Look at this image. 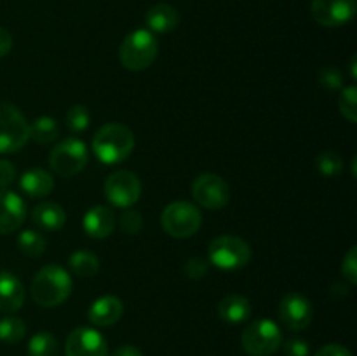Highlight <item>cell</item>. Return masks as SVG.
<instances>
[{"label": "cell", "mask_w": 357, "mask_h": 356, "mask_svg": "<svg viewBox=\"0 0 357 356\" xmlns=\"http://www.w3.org/2000/svg\"><path fill=\"white\" fill-rule=\"evenodd\" d=\"M195 202L206 209H222L230 199V188L222 177L215 173L199 175L192 184Z\"/></svg>", "instance_id": "cell-9"}, {"label": "cell", "mask_w": 357, "mask_h": 356, "mask_svg": "<svg viewBox=\"0 0 357 356\" xmlns=\"http://www.w3.org/2000/svg\"><path fill=\"white\" fill-rule=\"evenodd\" d=\"M23 304V283L10 272L0 271V311L2 313H14V311L21 309Z\"/></svg>", "instance_id": "cell-17"}, {"label": "cell", "mask_w": 357, "mask_h": 356, "mask_svg": "<svg viewBox=\"0 0 357 356\" xmlns=\"http://www.w3.org/2000/svg\"><path fill=\"white\" fill-rule=\"evenodd\" d=\"M66 356H108V344L96 328L79 327L66 339Z\"/></svg>", "instance_id": "cell-13"}, {"label": "cell", "mask_w": 357, "mask_h": 356, "mask_svg": "<svg viewBox=\"0 0 357 356\" xmlns=\"http://www.w3.org/2000/svg\"><path fill=\"white\" fill-rule=\"evenodd\" d=\"M30 356H58V341L49 332H38L28 342Z\"/></svg>", "instance_id": "cell-25"}, {"label": "cell", "mask_w": 357, "mask_h": 356, "mask_svg": "<svg viewBox=\"0 0 357 356\" xmlns=\"http://www.w3.org/2000/svg\"><path fill=\"white\" fill-rule=\"evenodd\" d=\"M314 356H352V353L340 344H328L323 346Z\"/></svg>", "instance_id": "cell-36"}, {"label": "cell", "mask_w": 357, "mask_h": 356, "mask_svg": "<svg viewBox=\"0 0 357 356\" xmlns=\"http://www.w3.org/2000/svg\"><path fill=\"white\" fill-rule=\"evenodd\" d=\"M26 335V325L17 316L0 318V341L7 344H16Z\"/></svg>", "instance_id": "cell-26"}, {"label": "cell", "mask_w": 357, "mask_h": 356, "mask_svg": "<svg viewBox=\"0 0 357 356\" xmlns=\"http://www.w3.org/2000/svg\"><path fill=\"white\" fill-rule=\"evenodd\" d=\"M45 237L37 230L28 229L17 236V248L26 257H40L45 251Z\"/></svg>", "instance_id": "cell-24"}, {"label": "cell", "mask_w": 357, "mask_h": 356, "mask_svg": "<svg viewBox=\"0 0 357 356\" xmlns=\"http://www.w3.org/2000/svg\"><path fill=\"white\" fill-rule=\"evenodd\" d=\"M72 278L58 264H49L35 274L31 281V299L40 307H56L72 293Z\"/></svg>", "instance_id": "cell-2"}, {"label": "cell", "mask_w": 357, "mask_h": 356, "mask_svg": "<svg viewBox=\"0 0 357 356\" xmlns=\"http://www.w3.org/2000/svg\"><path fill=\"white\" fill-rule=\"evenodd\" d=\"M209 262L223 271H234L241 269L250 262L251 248L244 239L237 236H225L215 237L208 248Z\"/></svg>", "instance_id": "cell-7"}, {"label": "cell", "mask_w": 357, "mask_h": 356, "mask_svg": "<svg viewBox=\"0 0 357 356\" xmlns=\"http://www.w3.org/2000/svg\"><path fill=\"white\" fill-rule=\"evenodd\" d=\"M66 126L72 133H82L89 128L91 114L87 110V107L84 105H73L68 112H66Z\"/></svg>", "instance_id": "cell-27"}, {"label": "cell", "mask_w": 357, "mask_h": 356, "mask_svg": "<svg viewBox=\"0 0 357 356\" xmlns=\"http://www.w3.org/2000/svg\"><path fill=\"white\" fill-rule=\"evenodd\" d=\"M68 264L73 274L79 276V278H93L100 271V258L86 250H79L72 253Z\"/></svg>", "instance_id": "cell-22"}, {"label": "cell", "mask_w": 357, "mask_h": 356, "mask_svg": "<svg viewBox=\"0 0 357 356\" xmlns=\"http://www.w3.org/2000/svg\"><path fill=\"white\" fill-rule=\"evenodd\" d=\"M145 23L152 34H169L180 24V13L169 3H155L146 13Z\"/></svg>", "instance_id": "cell-18"}, {"label": "cell", "mask_w": 357, "mask_h": 356, "mask_svg": "<svg viewBox=\"0 0 357 356\" xmlns=\"http://www.w3.org/2000/svg\"><path fill=\"white\" fill-rule=\"evenodd\" d=\"M122 313H124L122 300L114 295H105L91 304L87 318L94 327H112L121 320Z\"/></svg>", "instance_id": "cell-15"}, {"label": "cell", "mask_w": 357, "mask_h": 356, "mask_svg": "<svg viewBox=\"0 0 357 356\" xmlns=\"http://www.w3.org/2000/svg\"><path fill=\"white\" fill-rule=\"evenodd\" d=\"M342 159L333 150H324L317 156L316 168L324 175V177H337L342 171Z\"/></svg>", "instance_id": "cell-29"}, {"label": "cell", "mask_w": 357, "mask_h": 356, "mask_svg": "<svg viewBox=\"0 0 357 356\" xmlns=\"http://www.w3.org/2000/svg\"><path fill=\"white\" fill-rule=\"evenodd\" d=\"M218 314L225 323L237 325L246 321L251 316V304L246 297L243 295H227L218 304Z\"/></svg>", "instance_id": "cell-20"}, {"label": "cell", "mask_w": 357, "mask_h": 356, "mask_svg": "<svg viewBox=\"0 0 357 356\" xmlns=\"http://www.w3.org/2000/svg\"><path fill=\"white\" fill-rule=\"evenodd\" d=\"M160 223L171 237L185 239V237L194 236L201 229V209L188 201H174L164 208Z\"/></svg>", "instance_id": "cell-6"}, {"label": "cell", "mask_w": 357, "mask_h": 356, "mask_svg": "<svg viewBox=\"0 0 357 356\" xmlns=\"http://www.w3.org/2000/svg\"><path fill=\"white\" fill-rule=\"evenodd\" d=\"M319 82L321 86L326 87V89H338L342 87V73L340 70L335 68V66H324L319 72Z\"/></svg>", "instance_id": "cell-32"}, {"label": "cell", "mask_w": 357, "mask_h": 356, "mask_svg": "<svg viewBox=\"0 0 357 356\" xmlns=\"http://www.w3.org/2000/svg\"><path fill=\"white\" fill-rule=\"evenodd\" d=\"M16 178V168L13 163L0 159V188H7Z\"/></svg>", "instance_id": "cell-35"}, {"label": "cell", "mask_w": 357, "mask_h": 356, "mask_svg": "<svg viewBox=\"0 0 357 356\" xmlns=\"http://www.w3.org/2000/svg\"><path fill=\"white\" fill-rule=\"evenodd\" d=\"M135 150V135L119 122L101 126L93 138V152L101 163L117 164L131 156Z\"/></svg>", "instance_id": "cell-1"}, {"label": "cell", "mask_w": 357, "mask_h": 356, "mask_svg": "<svg viewBox=\"0 0 357 356\" xmlns=\"http://www.w3.org/2000/svg\"><path fill=\"white\" fill-rule=\"evenodd\" d=\"M31 218L40 229L44 230H58L65 225L66 213L58 202H40L31 212Z\"/></svg>", "instance_id": "cell-21"}, {"label": "cell", "mask_w": 357, "mask_h": 356, "mask_svg": "<svg viewBox=\"0 0 357 356\" xmlns=\"http://www.w3.org/2000/svg\"><path fill=\"white\" fill-rule=\"evenodd\" d=\"M10 49H13V35L9 34V30L0 27V58L9 54Z\"/></svg>", "instance_id": "cell-37"}, {"label": "cell", "mask_w": 357, "mask_h": 356, "mask_svg": "<svg viewBox=\"0 0 357 356\" xmlns=\"http://www.w3.org/2000/svg\"><path fill=\"white\" fill-rule=\"evenodd\" d=\"M284 349L286 356H309L310 355V346L309 342L303 341L300 337H291L281 344Z\"/></svg>", "instance_id": "cell-34"}, {"label": "cell", "mask_w": 357, "mask_h": 356, "mask_svg": "<svg viewBox=\"0 0 357 356\" xmlns=\"http://www.w3.org/2000/svg\"><path fill=\"white\" fill-rule=\"evenodd\" d=\"M356 61H357V58H356V56H352V61H351V70H352V79H356Z\"/></svg>", "instance_id": "cell-39"}, {"label": "cell", "mask_w": 357, "mask_h": 356, "mask_svg": "<svg viewBox=\"0 0 357 356\" xmlns=\"http://www.w3.org/2000/svg\"><path fill=\"white\" fill-rule=\"evenodd\" d=\"M157 52H159V42L155 35L150 30L139 28V30L131 31L122 40L119 47V59L124 68L131 72H142L155 61Z\"/></svg>", "instance_id": "cell-3"}, {"label": "cell", "mask_w": 357, "mask_h": 356, "mask_svg": "<svg viewBox=\"0 0 357 356\" xmlns=\"http://www.w3.org/2000/svg\"><path fill=\"white\" fill-rule=\"evenodd\" d=\"M115 220L114 212L107 206H94L84 216V230L87 236L94 237V239H103L108 237L115 229Z\"/></svg>", "instance_id": "cell-16"}, {"label": "cell", "mask_w": 357, "mask_h": 356, "mask_svg": "<svg viewBox=\"0 0 357 356\" xmlns=\"http://www.w3.org/2000/svg\"><path fill=\"white\" fill-rule=\"evenodd\" d=\"M338 108H340L342 115L347 119L349 122H357V89L356 86L344 87L340 98H338Z\"/></svg>", "instance_id": "cell-28"}, {"label": "cell", "mask_w": 357, "mask_h": 356, "mask_svg": "<svg viewBox=\"0 0 357 356\" xmlns=\"http://www.w3.org/2000/svg\"><path fill=\"white\" fill-rule=\"evenodd\" d=\"M279 318L282 325L293 332L303 330L314 318V307L302 293H288L279 304Z\"/></svg>", "instance_id": "cell-12"}, {"label": "cell", "mask_w": 357, "mask_h": 356, "mask_svg": "<svg viewBox=\"0 0 357 356\" xmlns=\"http://www.w3.org/2000/svg\"><path fill=\"white\" fill-rule=\"evenodd\" d=\"M26 216L24 202L16 192L0 191V234H10L21 227Z\"/></svg>", "instance_id": "cell-14"}, {"label": "cell", "mask_w": 357, "mask_h": 356, "mask_svg": "<svg viewBox=\"0 0 357 356\" xmlns=\"http://www.w3.org/2000/svg\"><path fill=\"white\" fill-rule=\"evenodd\" d=\"M105 195L114 206L129 208L142 195V184L131 171H115L105 181Z\"/></svg>", "instance_id": "cell-10"}, {"label": "cell", "mask_w": 357, "mask_h": 356, "mask_svg": "<svg viewBox=\"0 0 357 356\" xmlns=\"http://www.w3.org/2000/svg\"><path fill=\"white\" fill-rule=\"evenodd\" d=\"M208 262L201 257H192L185 262L183 272L190 279H201L208 274Z\"/></svg>", "instance_id": "cell-31"}, {"label": "cell", "mask_w": 357, "mask_h": 356, "mask_svg": "<svg viewBox=\"0 0 357 356\" xmlns=\"http://www.w3.org/2000/svg\"><path fill=\"white\" fill-rule=\"evenodd\" d=\"M87 161H89V152L86 143L80 142L79 138L63 140L49 156V164L59 177H73L80 173L86 168Z\"/></svg>", "instance_id": "cell-8"}, {"label": "cell", "mask_w": 357, "mask_h": 356, "mask_svg": "<svg viewBox=\"0 0 357 356\" xmlns=\"http://www.w3.org/2000/svg\"><path fill=\"white\" fill-rule=\"evenodd\" d=\"M30 140V124L16 105L0 101V154L17 152Z\"/></svg>", "instance_id": "cell-4"}, {"label": "cell", "mask_w": 357, "mask_h": 356, "mask_svg": "<svg viewBox=\"0 0 357 356\" xmlns=\"http://www.w3.org/2000/svg\"><path fill=\"white\" fill-rule=\"evenodd\" d=\"M241 344L250 356H271L281 348L282 332L278 323L261 318L248 325L241 337Z\"/></svg>", "instance_id": "cell-5"}, {"label": "cell", "mask_w": 357, "mask_h": 356, "mask_svg": "<svg viewBox=\"0 0 357 356\" xmlns=\"http://www.w3.org/2000/svg\"><path fill=\"white\" fill-rule=\"evenodd\" d=\"M356 0H312L310 13L319 24L328 28L342 27L354 20Z\"/></svg>", "instance_id": "cell-11"}, {"label": "cell", "mask_w": 357, "mask_h": 356, "mask_svg": "<svg viewBox=\"0 0 357 356\" xmlns=\"http://www.w3.org/2000/svg\"><path fill=\"white\" fill-rule=\"evenodd\" d=\"M58 135V122H56V119L49 117V115H42V117L35 119L33 124H30V138L40 143V145H47V143L54 142Z\"/></svg>", "instance_id": "cell-23"}, {"label": "cell", "mask_w": 357, "mask_h": 356, "mask_svg": "<svg viewBox=\"0 0 357 356\" xmlns=\"http://www.w3.org/2000/svg\"><path fill=\"white\" fill-rule=\"evenodd\" d=\"M112 356H143L142 351H139L136 346H121V348L115 349L114 353H112Z\"/></svg>", "instance_id": "cell-38"}, {"label": "cell", "mask_w": 357, "mask_h": 356, "mask_svg": "<svg viewBox=\"0 0 357 356\" xmlns=\"http://www.w3.org/2000/svg\"><path fill=\"white\" fill-rule=\"evenodd\" d=\"M20 187L30 198H45L54 188V180H52L51 173H47L42 168H31L23 173Z\"/></svg>", "instance_id": "cell-19"}, {"label": "cell", "mask_w": 357, "mask_h": 356, "mask_svg": "<svg viewBox=\"0 0 357 356\" xmlns=\"http://www.w3.org/2000/svg\"><path fill=\"white\" fill-rule=\"evenodd\" d=\"M342 274L354 285L357 283V248L352 246L342 260Z\"/></svg>", "instance_id": "cell-33"}, {"label": "cell", "mask_w": 357, "mask_h": 356, "mask_svg": "<svg viewBox=\"0 0 357 356\" xmlns=\"http://www.w3.org/2000/svg\"><path fill=\"white\" fill-rule=\"evenodd\" d=\"M143 227V218L136 209L126 208V212L121 215V229L129 236H136L139 234Z\"/></svg>", "instance_id": "cell-30"}]
</instances>
